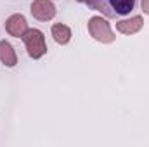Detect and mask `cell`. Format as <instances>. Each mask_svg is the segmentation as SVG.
I'll list each match as a JSON object with an SVG mask.
<instances>
[{
    "label": "cell",
    "mask_w": 149,
    "mask_h": 147,
    "mask_svg": "<svg viewBox=\"0 0 149 147\" xmlns=\"http://www.w3.org/2000/svg\"><path fill=\"white\" fill-rule=\"evenodd\" d=\"M30 10H31V16L38 21H50L56 17V12H57L52 0H33Z\"/></svg>",
    "instance_id": "4"
},
{
    "label": "cell",
    "mask_w": 149,
    "mask_h": 147,
    "mask_svg": "<svg viewBox=\"0 0 149 147\" xmlns=\"http://www.w3.org/2000/svg\"><path fill=\"white\" fill-rule=\"evenodd\" d=\"M135 3L137 0H90L88 7L101 12L104 17L116 19L121 16H128L135 9Z\"/></svg>",
    "instance_id": "1"
},
{
    "label": "cell",
    "mask_w": 149,
    "mask_h": 147,
    "mask_svg": "<svg viewBox=\"0 0 149 147\" xmlns=\"http://www.w3.org/2000/svg\"><path fill=\"white\" fill-rule=\"evenodd\" d=\"M0 62L7 68H14L17 64V54L7 40H0Z\"/></svg>",
    "instance_id": "7"
},
{
    "label": "cell",
    "mask_w": 149,
    "mask_h": 147,
    "mask_svg": "<svg viewBox=\"0 0 149 147\" xmlns=\"http://www.w3.org/2000/svg\"><path fill=\"white\" fill-rule=\"evenodd\" d=\"M87 30H88L90 37L99 43H113L114 38H116L109 23L102 16H92L87 23Z\"/></svg>",
    "instance_id": "3"
},
{
    "label": "cell",
    "mask_w": 149,
    "mask_h": 147,
    "mask_svg": "<svg viewBox=\"0 0 149 147\" xmlns=\"http://www.w3.org/2000/svg\"><path fill=\"white\" fill-rule=\"evenodd\" d=\"M50 35H52V38H54V42L59 43V45H68V43L71 42V37H73L71 28L66 26V24H63V23H56V24H52V28H50Z\"/></svg>",
    "instance_id": "8"
},
{
    "label": "cell",
    "mask_w": 149,
    "mask_h": 147,
    "mask_svg": "<svg viewBox=\"0 0 149 147\" xmlns=\"http://www.w3.org/2000/svg\"><path fill=\"white\" fill-rule=\"evenodd\" d=\"M5 31L14 38H21L28 31V21L23 14H12L5 21Z\"/></svg>",
    "instance_id": "5"
},
{
    "label": "cell",
    "mask_w": 149,
    "mask_h": 147,
    "mask_svg": "<svg viewBox=\"0 0 149 147\" xmlns=\"http://www.w3.org/2000/svg\"><path fill=\"white\" fill-rule=\"evenodd\" d=\"M141 7H142V12L149 16V0H141Z\"/></svg>",
    "instance_id": "9"
},
{
    "label": "cell",
    "mask_w": 149,
    "mask_h": 147,
    "mask_svg": "<svg viewBox=\"0 0 149 147\" xmlns=\"http://www.w3.org/2000/svg\"><path fill=\"white\" fill-rule=\"evenodd\" d=\"M76 2H80V3H87V5L90 3V0H76Z\"/></svg>",
    "instance_id": "10"
},
{
    "label": "cell",
    "mask_w": 149,
    "mask_h": 147,
    "mask_svg": "<svg viewBox=\"0 0 149 147\" xmlns=\"http://www.w3.org/2000/svg\"><path fill=\"white\" fill-rule=\"evenodd\" d=\"M26 52L31 59H42L47 54V42H45V35L43 31H40L37 28H28V31L21 37Z\"/></svg>",
    "instance_id": "2"
},
{
    "label": "cell",
    "mask_w": 149,
    "mask_h": 147,
    "mask_svg": "<svg viewBox=\"0 0 149 147\" xmlns=\"http://www.w3.org/2000/svg\"><path fill=\"white\" fill-rule=\"evenodd\" d=\"M144 26V17L142 16H134L128 19H121L116 21V31L121 35H135L142 30Z\"/></svg>",
    "instance_id": "6"
}]
</instances>
